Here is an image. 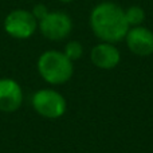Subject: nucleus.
Listing matches in <instances>:
<instances>
[{
  "instance_id": "7",
  "label": "nucleus",
  "mask_w": 153,
  "mask_h": 153,
  "mask_svg": "<svg viewBox=\"0 0 153 153\" xmlns=\"http://www.w3.org/2000/svg\"><path fill=\"white\" fill-rule=\"evenodd\" d=\"M126 46L134 55L149 56L153 54V32L144 26L130 27L125 35Z\"/></svg>"
},
{
  "instance_id": "5",
  "label": "nucleus",
  "mask_w": 153,
  "mask_h": 153,
  "mask_svg": "<svg viewBox=\"0 0 153 153\" xmlns=\"http://www.w3.org/2000/svg\"><path fill=\"white\" fill-rule=\"evenodd\" d=\"M40 34L48 40H62L70 35L73 30V20L66 12L48 11L43 19L38 22Z\"/></svg>"
},
{
  "instance_id": "10",
  "label": "nucleus",
  "mask_w": 153,
  "mask_h": 153,
  "mask_svg": "<svg viewBox=\"0 0 153 153\" xmlns=\"http://www.w3.org/2000/svg\"><path fill=\"white\" fill-rule=\"evenodd\" d=\"M63 53L71 62L78 61V59L83 55V46H82L78 40H70V42L65 46Z\"/></svg>"
},
{
  "instance_id": "12",
  "label": "nucleus",
  "mask_w": 153,
  "mask_h": 153,
  "mask_svg": "<svg viewBox=\"0 0 153 153\" xmlns=\"http://www.w3.org/2000/svg\"><path fill=\"white\" fill-rule=\"evenodd\" d=\"M58 1H61V3H71V1H74V0H58Z\"/></svg>"
},
{
  "instance_id": "3",
  "label": "nucleus",
  "mask_w": 153,
  "mask_h": 153,
  "mask_svg": "<svg viewBox=\"0 0 153 153\" xmlns=\"http://www.w3.org/2000/svg\"><path fill=\"white\" fill-rule=\"evenodd\" d=\"M31 105L39 116L48 120L61 118L67 109L66 98L54 89H40L35 91Z\"/></svg>"
},
{
  "instance_id": "11",
  "label": "nucleus",
  "mask_w": 153,
  "mask_h": 153,
  "mask_svg": "<svg viewBox=\"0 0 153 153\" xmlns=\"http://www.w3.org/2000/svg\"><path fill=\"white\" fill-rule=\"evenodd\" d=\"M32 15L35 16V19H36L38 22L40 20V19H43L46 15L48 13V8L46 7L45 4H42V3H39V4H36L34 8H32Z\"/></svg>"
},
{
  "instance_id": "2",
  "label": "nucleus",
  "mask_w": 153,
  "mask_h": 153,
  "mask_svg": "<svg viewBox=\"0 0 153 153\" xmlns=\"http://www.w3.org/2000/svg\"><path fill=\"white\" fill-rule=\"evenodd\" d=\"M36 69L39 75L50 85H63L71 79L74 65L63 51L47 50L38 58Z\"/></svg>"
},
{
  "instance_id": "6",
  "label": "nucleus",
  "mask_w": 153,
  "mask_h": 153,
  "mask_svg": "<svg viewBox=\"0 0 153 153\" xmlns=\"http://www.w3.org/2000/svg\"><path fill=\"white\" fill-rule=\"evenodd\" d=\"M23 103V89L13 78H0V111L15 113Z\"/></svg>"
},
{
  "instance_id": "4",
  "label": "nucleus",
  "mask_w": 153,
  "mask_h": 153,
  "mask_svg": "<svg viewBox=\"0 0 153 153\" xmlns=\"http://www.w3.org/2000/svg\"><path fill=\"white\" fill-rule=\"evenodd\" d=\"M3 28L13 39H28L36 31L38 20L31 11L16 8L4 18Z\"/></svg>"
},
{
  "instance_id": "9",
  "label": "nucleus",
  "mask_w": 153,
  "mask_h": 153,
  "mask_svg": "<svg viewBox=\"0 0 153 153\" xmlns=\"http://www.w3.org/2000/svg\"><path fill=\"white\" fill-rule=\"evenodd\" d=\"M125 18H126L129 27L141 26V23L145 19V12L140 5H132L128 10H125Z\"/></svg>"
},
{
  "instance_id": "8",
  "label": "nucleus",
  "mask_w": 153,
  "mask_h": 153,
  "mask_svg": "<svg viewBox=\"0 0 153 153\" xmlns=\"http://www.w3.org/2000/svg\"><path fill=\"white\" fill-rule=\"evenodd\" d=\"M91 63L102 70H111L118 66L121 61V53L114 46V43L101 42L91 48L90 53Z\"/></svg>"
},
{
  "instance_id": "1",
  "label": "nucleus",
  "mask_w": 153,
  "mask_h": 153,
  "mask_svg": "<svg viewBox=\"0 0 153 153\" xmlns=\"http://www.w3.org/2000/svg\"><path fill=\"white\" fill-rule=\"evenodd\" d=\"M90 27L102 42L117 43L125 39L130 28L125 18V10L111 1L97 4L90 12Z\"/></svg>"
}]
</instances>
